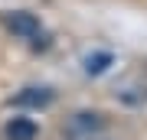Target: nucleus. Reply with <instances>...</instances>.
Listing matches in <instances>:
<instances>
[{"instance_id":"nucleus-3","label":"nucleus","mask_w":147,"mask_h":140,"mask_svg":"<svg viewBox=\"0 0 147 140\" xmlns=\"http://www.w3.org/2000/svg\"><path fill=\"white\" fill-rule=\"evenodd\" d=\"M101 127H105L101 114H88V111H82V114L72 117V134H88V130H101Z\"/></svg>"},{"instance_id":"nucleus-5","label":"nucleus","mask_w":147,"mask_h":140,"mask_svg":"<svg viewBox=\"0 0 147 140\" xmlns=\"http://www.w3.org/2000/svg\"><path fill=\"white\" fill-rule=\"evenodd\" d=\"M108 62H111V56H108V52L88 56V59H85V72H88V75H101V72L108 68Z\"/></svg>"},{"instance_id":"nucleus-1","label":"nucleus","mask_w":147,"mask_h":140,"mask_svg":"<svg viewBox=\"0 0 147 140\" xmlns=\"http://www.w3.org/2000/svg\"><path fill=\"white\" fill-rule=\"evenodd\" d=\"M3 23L10 26L13 33H20V36H36V33H39V20H36L33 13H26V10H13V13H7Z\"/></svg>"},{"instance_id":"nucleus-4","label":"nucleus","mask_w":147,"mask_h":140,"mask_svg":"<svg viewBox=\"0 0 147 140\" xmlns=\"http://www.w3.org/2000/svg\"><path fill=\"white\" fill-rule=\"evenodd\" d=\"M16 101H20V104H49V101H53V94H49L46 88H26Z\"/></svg>"},{"instance_id":"nucleus-2","label":"nucleus","mask_w":147,"mask_h":140,"mask_svg":"<svg viewBox=\"0 0 147 140\" xmlns=\"http://www.w3.org/2000/svg\"><path fill=\"white\" fill-rule=\"evenodd\" d=\"M7 140H36V124L30 117H13L7 124Z\"/></svg>"}]
</instances>
